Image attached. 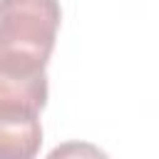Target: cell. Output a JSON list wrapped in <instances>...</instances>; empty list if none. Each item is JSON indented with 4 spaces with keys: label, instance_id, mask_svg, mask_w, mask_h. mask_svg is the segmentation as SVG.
Masks as SVG:
<instances>
[{
    "label": "cell",
    "instance_id": "277c9868",
    "mask_svg": "<svg viewBox=\"0 0 159 159\" xmlns=\"http://www.w3.org/2000/svg\"><path fill=\"white\" fill-rule=\"evenodd\" d=\"M45 159H109V157L89 142H62Z\"/></svg>",
    "mask_w": 159,
    "mask_h": 159
},
{
    "label": "cell",
    "instance_id": "6da1fadb",
    "mask_svg": "<svg viewBox=\"0 0 159 159\" xmlns=\"http://www.w3.org/2000/svg\"><path fill=\"white\" fill-rule=\"evenodd\" d=\"M60 20V0H0V72H45Z\"/></svg>",
    "mask_w": 159,
    "mask_h": 159
},
{
    "label": "cell",
    "instance_id": "7a4b0ae2",
    "mask_svg": "<svg viewBox=\"0 0 159 159\" xmlns=\"http://www.w3.org/2000/svg\"><path fill=\"white\" fill-rule=\"evenodd\" d=\"M40 112L0 104V159H35L42 144Z\"/></svg>",
    "mask_w": 159,
    "mask_h": 159
},
{
    "label": "cell",
    "instance_id": "3957f363",
    "mask_svg": "<svg viewBox=\"0 0 159 159\" xmlns=\"http://www.w3.org/2000/svg\"><path fill=\"white\" fill-rule=\"evenodd\" d=\"M47 102V75H7L0 72V104H17L40 112Z\"/></svg>",
    "mask_w": 159,
    "mask_h": 159
}]
</instances>
